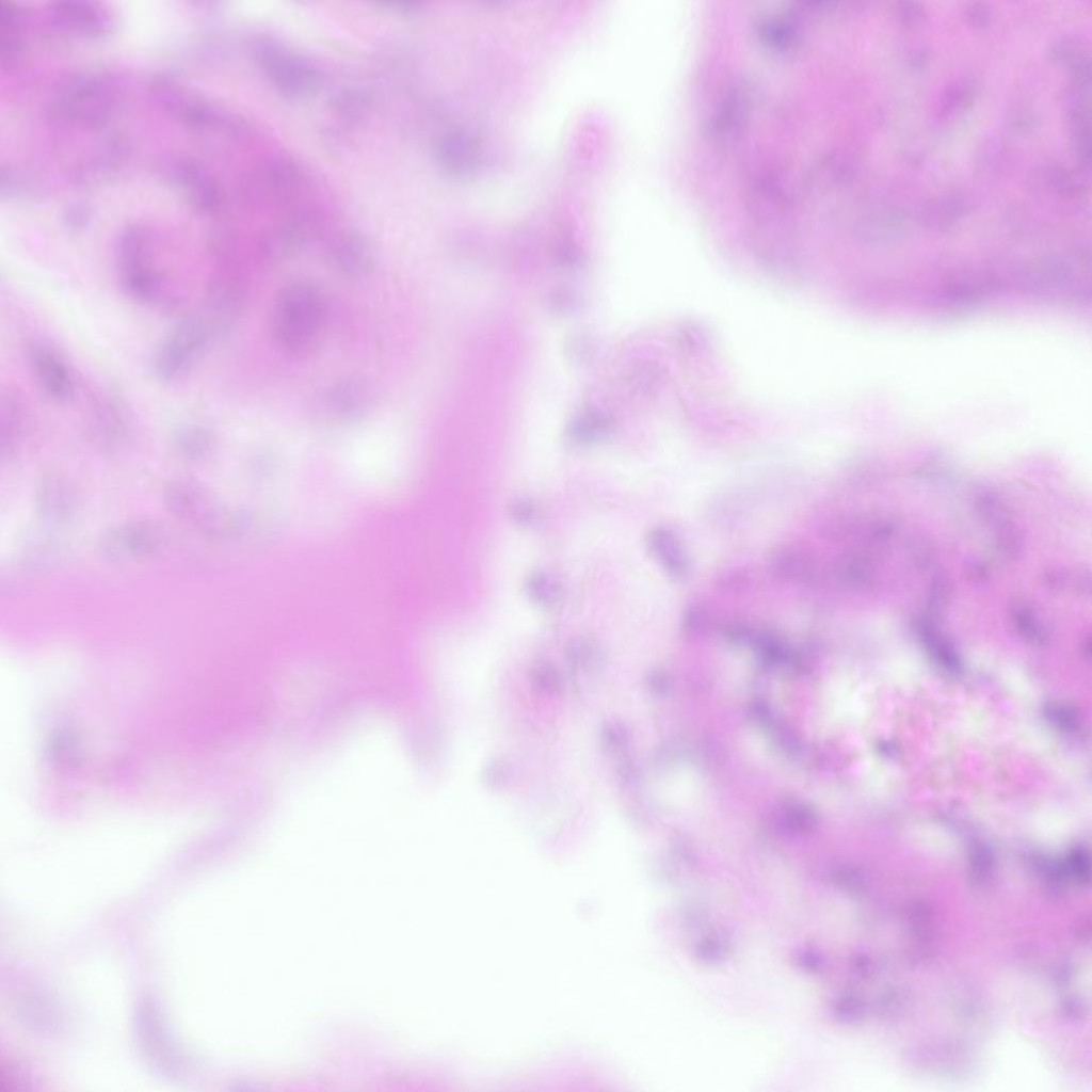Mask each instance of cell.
Segmentation results:
<instances>
[{"instance_id": "obj_26", "label": "cell", "mask_w": 1092, "mask_h": 1092, "mask_svg": "<svg viewBox=\"0 0 1092 1092\" xmlns=\"http://www.w3.org/2000/svg\"><path fill=\"white\" fill-rule=\"evenodd\" d=\"M970 11L971 13L969 14V17L973 19L974 23L984 25L987 21L989 13L986 9L982 7V5H978L977 7L973 6Z\"/></svg>"}, {"instance_id": "obj_17", "label": "cell", "mask_w": 1092, "mask_h": 1092, "mask_svg": "<svg viewBox=\"0 0 1092 1092\" xmlns=\"http://www.w3.org/2000/svg\"><path fill=\"white\" fill-rule=\"evenodd\" d=\"M525 592L534 605L542 608L556 606L562 596L560 583L550 574L543 571L533 572L527 577Z\"/></svg>"}, {"instance_id": "obj_4", "label": "cell", "mask_w": 1092, "mask_h": 1092, "mask_svg": "<svg viewBox=\"0 0 1092 1092\" xmlns=\"http://www.w3.org/2000/svg\"><path fill=\"white\" fill-rule=\"evenodd\" d=\"M220 333L203 312L181 319L163 339L154 357V372L162 382L180 379Z\"/></svg>"}, {"instance_id": "obj_9", "label": "cell", "mask_w": 1092, "mask_h": 1092, "mask_svg": "<svg viewBox=\"0 0 1092 1092\" xmlns=\"http://www.w3.org/2000/svg\"><path fill=\"white\" fill-rule=\"evenodd\" d=\"M28 359L44 392L54 401L67 402L75 392L73 378L62 358L47 344L32 342Z\"/></svg>"}, {"instance_id": "obj_13", "label": "cell", "mask_w": 1092, "mask_h": 1092, "mask_svg": "<svg viewBox=\"0 0 1092 1092\" xmlns=\"http://www.w3.org/2000/svg\"><path fill=\"white\" fill-rule=\"evenodd\" d=\"M174 180L184 190L191 204L202 212H214L222 203L221 190L197 163L178 162L172 170Z\"/></svg>"}, {"instance_id": "obj_5", "label": "cell", "mask_w": 1092, "mask_h": 1092, "mask_svg": "<svg viewBox=\"0 0 1092 1092\" xmlns=\"http://www.w3.org/2000/svg\"><path fill=\"white\" fill-rule=\"evenodd\" d=\"M151 94L162 107L184 125L197 130L238 133L240 124L205 97L182 86L171 76H156Z\"/></svg>"}, {"instance_id": "obj_12", "label": "cell", "mask_w": 1092, "mask_h": 1092, "mask_svg": "<svg viewBox=\"0 0 1092 1092\" xmlns=\"http://www.w3.org/2000/svg\"><path fill=\"white\" fill-rule=\"evenodd\" d=\"M51 10L62 27L82 34L101 35L113 25L109 12L90 1H58Z\"/></svg>"}, {"instance_id": "obj_19", "label": "cell", "mask_w": 1092, "mask_h": 1092, "mask_svg": "<svg viewBox=\"0 0 1092 1092\" xmlns=\"http://www.w3.org/2000/svg\"><path fill=\"white\" fill-rule=\"evenodd\" d=\"M177 440L186 452L202 454L211 444V434L203 427L187 425L178 432Z\"/></svg>"}, {"instance_id": "obj_7", "label": "cell", "mask_w": 1092, "mask_h": 1092, "mask_svg": "<svg viewBox=\"0 0 1092 1092\" xmlns=\"http://www.w3.org/2000/svg\"><path fill=\"white\" fill-rule=\"evenodd\" d=\"M375 392L363 378H346L334 383L323 394L320 405L324 414L339 422H356L371 412Z\"/></svg>"}, {"instance_id": "obj_21", "label": "cell", "mask_w": 1092, "mask_h": 1092, "mask_svg": "<svg viewBox=\"0 0 1092 1092\" xmlns=\"http://www.w3.org/2000/svg\"><path fill=\"white\" fill-rule=\"evenodd\" d=\"M1044 713L1047 720L1060 730L1074 732L1077 728V717L1074 710L1067 706L1049 704L1045 707Z\"/></svg>"}, {"instance_id": "obj_18", "label": "cell", "mask_w": 1092, "mask_h": 1092, "mask_svg": "<svg viewBox=\"0 0 1092 1092\" xmlns=\"http://www.w3.org/2000/svg\"><path fill=\"white\" fill-rule=\"evenodd\" d=\"M610 422L603 416H587L571 428V437L579 444L603 439L610 431Z\"/></svg>"}, {"instance_id": "obj_24", "label": "cell", "mask_w": 1092, "mask_h": 1092, "mask_svg": "<svg viewBox=\"0 0 1092 1092\" xmlns=\"http://www.w3.org/2000/svg\"><path fill=\"white\" fill-rule=\"evenodd\" d=\"M901 17L905 22H915L920 17V10L916 7L914 3H904L901 9Z\"/></svg>"}, {"instance_id": "obj_15", "label": "cell", "mask_w": 1092, "mask_h": 1092, "mask_svg": "<svg viewBox=\"0 0 1092 1092\" xmlns=\"http://www.w3.org/2000/svg\"><path fill=\"white\" fill-rule=\"evenodd\" d=\"M646 547L663 571L674 580H685L689 573L687 555L671 530L657 527L645 536Z\"/></svg>"}, {"instance_id": "obj_14", "label": "cell", "mask_w": 1092, "mask_h": 1092, "mask_svg": "<svg viewBox=\"0 0 1092 1092\" xmlns=\"http://www.w3.org/2000/svg\"><path fill=\"white\" fill-rule=\"evenodd\" d=\"M477 140L462 131L445 134L436 144L435 160L441 170L453 176H467L479 162Z\"/></svg>"}, {"instance_id": "obj_11", "label": "cell", "mask_w": 1092, "mask_h": 1092, "mask_svg": "<svg viewBox=\"0 0 1092 1092\" xmlns=\"http://www.w3.org/2000/svg\"><path fill=\"white\" fill-rule=\"evenodd\" d=\"M316 225L306 216H292L272 227L262 238L260 252L271 263L284 261L305 247L316 236Z\"/></svg>"}, {"instance_id": "obj_10", "label": "cell", "mask_w": 1092, "mask_h": 1092, "mask_svg": "<svg viewBox=\"0 0 1092 1092\" xmlns=\"http://www.w3.org/2000/svg\"><path fill=\"white\" fill-rule=\"evenodd\" d=\"M327 258L339 274L360 278L374 267V253L369 241L356 230L337 234L327 248Z\"/></svg>"}, {"instance_id": "obj_23", "label": "cell", "mask_w": 1092, "mask_h": 1092, "mask_svg": "<svg viewBox=\"0 0 1092 1092\" xmlns=\"http://www.w3.org/2000/svg\"><path fill=\"white\" fill-rule=\"evenodd\" d=\"M90 213L86 208L77 206L70 208L65 215V225L70 230H80L89 221Z\"/></svg>"}, {"instance_id": "obj_16", "label": "cell", "mask_w": 1092, "mask_h": 1092, "mask_svg": "<svg viewBox=\"0 0 1092 1092\" xmlns=\"http://www.w3.org/2000/svg\"><path fill=\"white\" fill-rule=\"evenodd\" d=\"M21 16L12 3L2 2L0 7V51L1 61L11 65L21 52Z\"/></svg>"}, {"instance_id": "obj_25", "label": "cell", "mask_w": 1092, "mask_h": 1092, "mask_svg": "<svg viewBox=\"0 0 1092 1092\" xmlns=\"http://www.w3.org/2000/svg\"><path fill=\"white\" fill-rule=\"evenodd\" d=\"M802 965L808 970H818L821 966L820 958L814 952H804L802 956Z\"/></svg>"}, {"instance_id": "obj_2", "label": "cell", "mask_w": 1092, "mask_h": 1092, "mask_svg": "<svg viewBox=\"0 0 1092 1092\" xmlns=\"http://www.w3.org/2000/svg\"><path fill=\"white\" fill-rule=\"evenodd\" d=\"M114 82L101 74H82L68 79L52 106L57 119L87 127L103 125L116 102Z\"/></svg>"}, {"instance_id": "obj_22", "label": "cell", "mask_w": 1092, "mask_h": 1092, "mask_svg": "<svg viewBox=\"0 0 1092 1092\" xmlns=\"http://www.w3.org/2000/svg\"><path fill=\"white\" fill-rule=\"evenodd\" d=\"M697 954L704 961L716 962L724 954V947L718 940L707 938L697 946Z\"/></svg>"}, {"instance_id": "obj_6", "label": "cell", "mask_w": 1092, "mask_h": 1092, "mask_svg": "<svg viewBox=\"0 0 1092 1092\" xmlns=\"http://www.w3.org/2000/svg\"><path fill=\"white\" fill-rule=\"evenodd\" d=\"M118 277L125 293L133 301L152 304L161 295V279L151 262L149 238L136 225L119 236L116 250Z\"/></svg>"}, {"instance_id": "obj_8", "label": "cell", "mask_w": 1092, "mask_h": 1092, "mask_svg": "<svg viewBox=\"0 0 1092 1092\" xmlns=\"http://www.w3.org/2000/svg\"><path fill=\"white\" fill-rule=\"evenodd\" d=\"M246 304V291L239 278L219 274L208 283L202 312L224 335L240 318Z\"/></svg>"}, {"instance_id": "obj_3", "label": "cell", "mask_w": 1092, "mask_h": 1092, "mask_svg": "<svg viewBox=\"0 0 1092 1092\" xmlns=\"http://www.w3.org/2000/svg\"><path fill=\"white\" fill-rule=\"evenodd\" d=\"M253 53L270 83L288 99L308 100L320 92L323 79L319 69L277 41L257 39Z\"/></svg>"}, {"instance_id": "obj_1", "label": "cell", "mask_w": 1092, "mask_h": 1092, "mask_svg": "<svg viewBox=\"0 0 1092 1092\" xmlns=\"http://www.w3.org/2000/svg\"><path fill=\"white\" fill-rule=\"evenodd\" d=\"M325 319V298L318 285L306 279L294 280L275 298L271 334L283 352L304 356L318 346Z\"/></svg>"}, {"instance_id": "obj_20", "label": "cell", "mask_w": 1092, "mask_h": 1092, "mask_svg": "<svg viewBox=\"0 0 1092 1092\" xmlns=\"http://www.w3.org/2000/svg\"><path fill=\"white\" fill-rule=\"evenodd\" d=\"M509 515L515 525L521 528L530 527L536 520L537 508L532 499L518 497L510 503Z\"/></svg>"}]
</instances>
